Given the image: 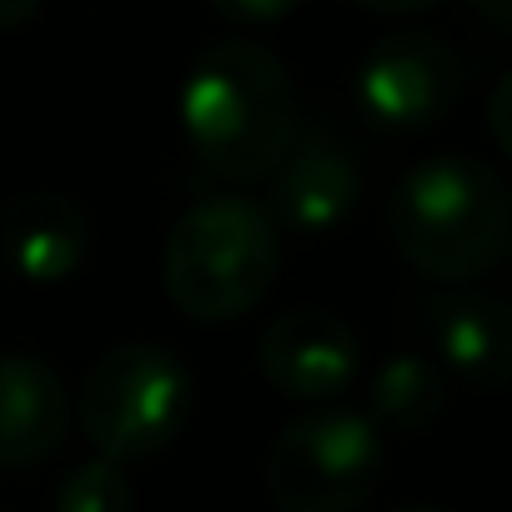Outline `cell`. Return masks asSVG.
Returning <instances> with one entry per match:
<instances>
[{
  "mask_svg": "<svg viewBox=\"0 0 512 512\" xmlns=\"http://www.w3.org/2000/svg\"><path fill=\"white\" fill-rule=\"evenodd\" d=\"M181 126L206 171L262 181L302 136V96L287 61L262 41H216L181 86Z\"/></svg>",
  "mask_w": 512,
  "mask_h": 512,
  "instance_id": "cell-1",
  "label": "cell"
},
{
  "mask_svg": "<svg viewBox=\"0 0 512 512\" xmlns=\"http://www.w3.org/2000/svg\"><path fill=\"white\" fill-rule=\"evenodd\" d=\"M387 236L422 277L477 282L512 246L507 181L472 156L417 161L387 196Z\"/></svg>",
  "mask_w": 512,
  "mask_h": 512,
  "instance_id": "cell-2",
  "label": "cell"
},
{
  "mask_svg": "<svg viewBox=\"0 0 512 512\" xmlns=\"http://www.w3.org/2000/svg\"><path fill=\"white\" fill-rule=\"evenodd\" d=\"M277 267H282L277 221L267 216V206L231 191L181 211L161 251L166 297L191 322H231L251 312L272 292Z\"/></svg>",
  "mask_w": 512,
  "mask_h": 512,
  "instance_id": "cell-3",
  "label": "cell"
},
{
  "mask_svg": "<svg viewBox=\"0 0 512 512\" xmlns=\"http://www.w3.org/2000/svg\"><path fill=\"white\" fill-rule=\"evenodd\" d=\"M196 407L191 367L161 342L111 347L76 392V422L86 442L111 462H141L166 452Z\"/></svg>",
  "mask_w": 512,
  "mask_h": 512,
  "instance_id": "cell-4",
  "label": "cell"
},
{
  "mask_svg": "<svg viewBox=\"0 0 512 512\" xmlns=\"http://www.w3.org/2000/svg\"><path fill=\"white\" fill-rule=\"evenodd\" d=\"M387 442L367 412L322 407L287 422L262 462L277 512H362L382 482Z\"/></svg>",
  "mask_w": 512,
  "mask_h": 512,
  "instance_id": "cell-5",
  "label": "cell"
},
{
  "mask_svg": "<svg viewBox=\"0 0 512 512\" xmlns=\"http://www.w3.org/2000/svg\"><path fill=\"white\" fill-rule=\"evenodd\" d=\"M467 91V61L432 31H392L357 66V106L387 131L442 121Z\"/></svg>",
  "mask_w": 512,
  "mask_h": 512,
  "instance_id": "cell-6",
  "label": "cell"
},
{
  "mask_svg": "<svg viewBox=\"0 0 512 512\" xmlns=\"http://www.w3.org/2000/svg\"><path fill=\"white\" fill-rule=\"evenodd\" d=\"M262 377L292 402H327L347 392L362 367V337L327 307L282 312L256 342Z\"/></svg>",
  "mask_w": 512,
  "mask_h": 512,
  "instance_id": "cell-7",
  "label": "cell"
},
{
  "mask_svg": "<svg viewBox=\"0 0 512 512\" xmlns=\"http://www.w3.org/2000/svg\"><path fill=\"white\" fill-rule=\"evenodd\" d=\"M362 196V161L357 146L337 126H312L292 141V151L277 166L272 186V221L302 236L337 231Z\"/></svg>",
  "mask_w": 512,
  "mask_h": 512,
  "instance_id": "cell-8",
  "label": "cell"
},
{
  "mask_svg": "<svg viewBox=\"0 0 512 512\" xmlns=\"http://www.w3.org/2000/svg\"><path fill=\"white\" fill-rule=\"evenodd\" d=\"M0 251L26 282H71L91 256V216L66 191H21L0 216Z\"/></svg>",
  "mask_w": 512,
  "mask_h": 512,
  "instance_id": "cell-9",
  "label": "cell"
},
{
  "mask_svg": "<svg viewBox=\"0 0 512 512\" xmlns=\"http://www.w3.org/2000/svg\"><path fill=\"white\" fill-rule=\"evenodd\" d=\"M71 432V392L31 352H0V467H31L61 452Z\"/></svg>",
  "mask_w": 512,
  "mask_h": 512,
  "instance_id": "cell-10",
  "label": "cell"
},
{
  "mask_svg": "<svg viewBox=\"0 0 512 512\" xmlns=\"http://www.w3.org/2000/svg\"><path fill=\"white\" fill-rule=\"evenodd\" d=\"M427 332L452 372L477 382L482 392H502L512 372V317L507 302L487 292L437 297L427 307Z\"/></svg>",
  "mask_w": 512,
  "mask_h": 512,
  "instance_id": "cell-11",
  "label": "cell"
},
{
  "mask_svg": "<svg viewBox=\"0 0 512 512\" xmlns=\"http://www.w3.org/2000/svg\"><path fill=\"white\" fill-rule=\"evenodd\" d=\"M447 412V372L422 357L402 352L387 357L372 377V427L392 437H417Z\"/></svg>",
  "mask_w": 512,
  "mask_h": 512,
  "instance_id": "cell-12",
  "label": "cell"
},
{
  "mask_svg": "<svg viewBox=\"0 0 512 512\" xmlns=\"http://www.w3.org/2000/svg\"><path fill=\"white\" fill-rule=\"evenodd\" d=\"M131 507H136L131 477L111 457H91L71 467L56 487V512H131Z\"/></svg>",
  "mask_w": 512,
  "mask_h": 512,
  "instance_id": "cell-13",
  "label": "cell"
},
{
  "mask_svg": "<svg viewBox=\"0 0 512 512\" xmlns=\"http://www.w3.org/2000/svg\"><path fill=\"white\" fill-rule=\"evenodd\" d=\"M302 0H211V11L236 21V26H272V21H287Z\"/></svg>",
  "mask_w": 512,
  "mask_h": 512,
  "instance_id": "cell-14",
  "label": "cell"
},
{
  "mask_svg": "<svg viewBox=\"0 0 512 512\" xmlns=\"http://www.w3.org/2000/svg\"><path fill=\"white\" fill-rule=\"evenodd\" d=\"M507 96H512V81L502 76L497 86H492V106H487V116H492V141L507 151L512 146V131H507Z\"/></svg>",
  "mask_w": 512,
  "mask_h": 512,
  "instance_id": "cell-15",
  "label": "cell"
},
{
  "mask_svg": "<svg viewBox=\"0 0 512 512\" xmlns=\"http://www.w3.org/2000/svg\"><path fill=\"white\" fill-rule=\"evenodd\" d=\"M352 6L372 11V16H417V11H432L442 0H352Z\"/></svg>",
  "mask_w": 512,
  "mask_h": 512,
  "instance_id": "cell-16",
  "label": "cell"
},
{
  "mask_svg": "<svg viewBox=\"0 0 512 512\" xmlns=\"http://www.w3.org/2000/svg\"><path fill=\"white\" fill-rule=\"evenodd\" d=\"M41 11V0H0V31H21Z\"/></svg>",
  "mask_w": 512,
  "mask_h": 512,
  "instance_id": "cell-17",
  "label": "cell"
},
{
  "mask_svg": "<svg viewBox=\"0 0 512 512\" xmlns=\"http://www.w3.org/2000/svg\"><path fill=\"white\" fill-rule=\"evenodd\" d=\"M472 11H477L492 31H502V36L512 31V0H472Z\"/></svg>",
  "mask_w": 512,
  "mask_h": 512,
  "instance_id": "cell-18",
  "label": "cell"
},
{
  "mask_svg": "<svg viewBox=\"0 0 512 512\" xmlns=\"http://www.w3.org/2000/svg\"><path fill=\"white\" fill-rule=\"evenodd\" d=\"M392 512H442V507H427V502H402V507H392Z\"/></svg>",
  "mask_w": 512,
  "mask_h": 512,
  "instance_id": "cell-19",
  "label": "cell"
}]
</instances>
